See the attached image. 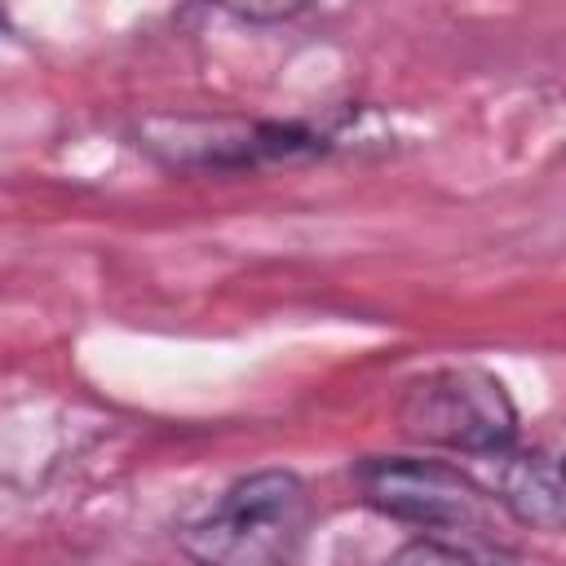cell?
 I'll return each instance as SVG.
<instances>
[{
	"instance_id": "1",
	"label": "cell",
	"mask_w": 566,
	"mask_h": 566,
	"mask_svg": "<svg viewBox=\"0 0 566 566\" xmlns=\"http://www.w3.org/2000/svg\"><path fill=\"white\" fill-rule=\"evenodd\" d=\"M310 522V495L296 473L261 469L239 478L190 531L186 548L199 562L270 566L296 553Z\"/></svg>"
},
{
	"instance_id": "6",
	"label": "cell",
	"mask_w": 566,
	"mask_h": 566,
	"mask_svg": "<svg viewBox=\"0 0 566 566\" xmlns=\"http://www.w3.org/2000/svg\"><path fill=\"white\" fill-rule=\"evenodd\" d=\"M478 557H504V553L478 544H438V539H416L398 553V562H478Z\"/></svg>"
},
{
	"instance_id": "2",
	"label": "cell",
	"mask_w": 566,
	"mask_h": 566,
	"mask_svg": "<svg viewBox=\"0 0 566 566\" xmlns=\"http://www.w3.org/2000/svg\"><path fill=\"white\" fill-rule=\"evenodd\" d=\"M398 424L429 447L464 451L478 460L486 451L513 447L517 411L495 376L478 367H442L402 394Z\"/></svg>"
},
{
	"instance_id": "3",
	"label": "cell",
	"mask_w": 566,
	"mask_h": 566,
	"mask_svg": "<svg viewBox=\"0 0 566 566\" xmlns=\"http://www.w3.org/2000/svg\"><path fill=\"white\" fill-rule=\"evenodd\" d=\"M354 478L371 509H380L398 522L424 526L433 535H447V531L482 535V526H486V491L447 464L367 460V464H358Z\"/></svg>"
},
{
	"instance_id": "5",
	"label": "cell",
	"mask_w": 566,
	"mask_h": 566,
	"mask_svg": "<svg viewBox=\"0 0 566 566\" xmlns=\"http://www.w3.org/2000/svg\"><path fill=\"white\" fill-rule=\"evenodd\" d=\"M486 460L491 478H486V495L500 500L517 522L526 526H562V513H566V500H562V473H557V460L544 455V451H486L478 455Z\"/></svg>"
},
{
	"instance_id": "7",
	"label": "cell",
	"mask_w": 566,
	"mask_h": 566,
	"mask_svg": "<svg viewBox=\"0 0 566 566\" xmlns=\"http://www.w3.org/2000/svg\"><path fill=\"white\" fill-rule=\"evenodd\" d=\"M212 4H221L239 18H252V22H283V18L301 13L310 0H212Z\"/></svg>"
},
{
	"instance_id": "8",
	"label": "cell",
	"mask_w": 566,
	"mask_h": 566,
	"mask_svg": "<svg viewBox=\"0 0 566 566\" xmlns=\"http://www.w3.org/2000/svg\"><path fill=\"white\" fill-rule=\"evenodd\" d=\"M4 27H9V22H4V4H0V31H4Z\"/></svg>"
},
{
	"instance_id": "4",
	"label": "cell",
	"mask_w": 566,
	"mask_h": 566,
	"mask_svg": "<svg viewBox=\"0 0 566 566\" xmlns=\"http://www.w3.org/2000/svg\"><path fill=\"white\" fill-rule=\"evenodd\" d=\"M142 146L172 168H243L256 159L301 155L318 142L296 124H248V119H146Z\"/></svg>"
}]
</instances>
